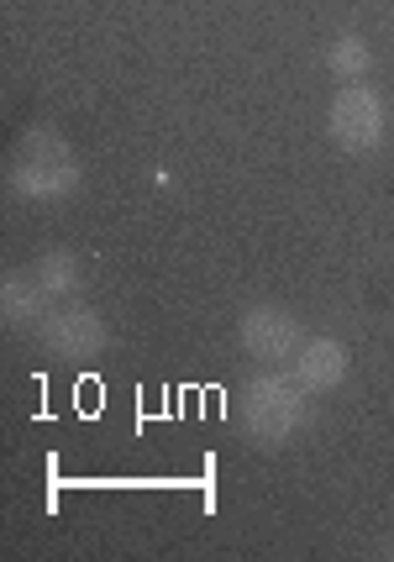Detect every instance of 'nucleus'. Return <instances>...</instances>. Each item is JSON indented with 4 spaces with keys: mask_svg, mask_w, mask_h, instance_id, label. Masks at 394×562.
Masks as SVG:
<instances>
[{
    "mask_svg": "<svg viewBox=\"0 0 394 562\" xmlns=\"http://www.w3.org/2000/svg\"><path fill=\"white\" fill-rule=\"evenodd\" d=\"M390 558H394V541H390Z\"/></svg>",
    "mask_w": 394,
    "mask_h": 562,
    "instance_id": "9d476101",
    "label": "nucleus"
},
{
    "mask_svg": "<svg viewBox=\"0 0 394 562\" xmlns=\"http://www.w3.org/2000/svg\"><path fill=\"white\" fill-rule=\"evenodd\" d=\"M11 190L26 200H64L79 190V153L58 126H32L11 153Z\"/></svg>",
    "mask_w": 394,
    "mask_h": 562,
    "instance_id": "f257e3e1",
    "label": "nucleus"
},
{
    "mask_svg": "<svg viewBox=\"0 0 394 562\" xmlns=\"http://www.w3.org/2000/svg\"><path fill=\"white\" fill-rule=\"evenodd\" d=\"M26 273L43 284V294H48V300H58V294H75L79 279H85V269H79V258L69 252V247H48V252H37Z\"/></svg>",
    "mask_w": 394,
    "mask_h": 562,
    "instance_id": "6e6552de",
    "label": "nucleus"
},
{
    "mask_svg": "<svg viewBox=\"0 0 394 562\" xmlns=\"http://www.w3.org/2000/svg\"><path fill=\"white\" fill-rule=\"evenodd\" d=\"M237 342L258 363H284V358L300 352V321L290 311H279V305H252L237 321Z\"/></svg>",
    "mask_w": 394,
    "mask_h": 562,
    "instance_id": "39448f33",
    "label": "nucleus"
},
{
    "mask_svg": "<svg viewBox=\"0 0 394 562\" xmlns=\"http://www.w3.org/2000/svg\"><path fill=\"white\" fill-rule=\"evenodd\" d=\"M347 368H352V358H347V347L337 337H311L295 352V384L305 394H326L347 379Z\"/></svg>",
    "mask_w": 394,
    "mask_h": 562,
    "instance_id": "423d86ee",
    "label": "nucleus"
},
{
    "mask_svg": "<svg viewBox=\"0 0 394 562\" xmlns=\"http://www.w3.org/2000/svg\"><path fill=\"white\" fill-rule=\"evenodd\" d=\"M237 420H243V431L252 441L279 447V441H290L295 431H305V420H311V394L300 390L295 379L258 373V379H247L243 394H237Z\"/></svg>",
    "mask_w": 394,
    "mask_h": 562,
    "instance_id": "f03ea898",
    "label": "nucleus"
},
{
    "mask_svg": "<svg viewBox=\"0 0 394 562\" xmlns=\"http://www.w3.org/2000/svg\"><path fill=\"white\" fill-rule=\"evenodd\" d=\"M37 342L48 347L53 358L90 363V358H100V352L111 347V331H105L100 311H90V305L69 300V305H58V311H48V316H43V326H37Z\"/></svg>",
    "mask_w": 394,
    "mask_h": 562,
    "instance_id": "7ed1b4c3",
    "label": "nucleus"
},
{
    "mask_svg": "<svg viewBox=\"0 0 394 562\" xmlns=\"http://www.w3.org/2000/svg\"><path fill=\"white\" fill-rule=\"evenodd\" d=\"M326 126H331V143L342 147V153H373V147L384 143V100L373 95L369 85H347L331 100Z\"/></svg>",
    "mask_w": 394,
    "mask_h": 562,
    "instance_id": "20e7f679",
    "label": "nucleus"
},
{
    "mask_svg": "<svg viewBox=\"0 0 394 562\" xmlns=\"http://www.w3.org/2000/svg\"><path fill=\"white\" fill-rule=\"evenodd\" d=\"M326 69L337 74V79H363V74L373 69V48L358 32H342V37L326 48Z\"/></svg>",
    "mask_w": 394,
    "mask_h": 562,
    "instance_id": "1a4fd4ad",
    "label": "nucleus"
},
{
    "mask_svg": "<svg viewBox=\"0 0 394 562\" xmlns=\"http://www.w3.org/2000/svg\"><path fill=\"white\" fill-rule=\"evenodd\" d=\"M0 316H5V326H43V316H48L43 284L32 273H11L0 284Z\"/></svg>",
    "mask_w": 394,
    "mask_h": 562,
    "instance_id": "0eeeda50",
    "label": "nucleus"
}]
</instances>
